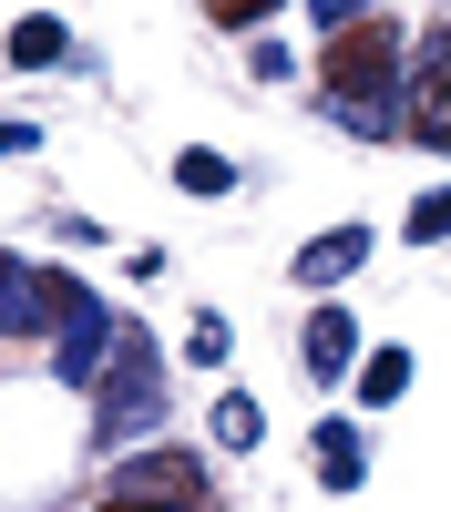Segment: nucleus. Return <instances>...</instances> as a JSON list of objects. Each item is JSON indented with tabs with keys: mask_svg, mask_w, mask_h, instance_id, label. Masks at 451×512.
Wrapping results in <instances>:
<instances>
[{
	"mask_svg": "<svg viewBox=\"0 0 451 512\" xmlns=\"http://www.w3.org/2000/svg\"><path fill=\"white\" fill-rule=\"evenodd\" d=\"M226 349H236V328H226L216 308H205V318L185 328V359H195V369H226Z\"/></svg>",
	"mask_w": 451,
	"mask_h": 512,
	"instance_id": "obj_14",
	"label": "nucleus"
},
{
	"mask_svg": "<svg viewBox=\"0 0 451 512\" xmlns=\"http://www.w3.org/2000/svg\"><path fill=\"white\" fill-rule=\"evenodd\" d=\"M154 420H164V359H154L144 328H123L113 369L93 379V441H103V451H134Z\"/></svg>",
	"mask_w": 451,
	"mask_h": 512,
	"instance_id": "obj_2",
	"label": "nucleus"
},
{
	"mask_svg": "<svg viewBox=\"0 0 451 512\" xmlns=\"http://www.w3.org/2000/svg\"><path fill=\"white\" fill-rule=\"evenodd\" d=\"M400 390H410V349H380V359L359 369V400H369V410H390Z\"/></svg>",
	"mask_w": 451,
	"mask_h": 512,
	"instance_id": "obj_13",
	"label": "nucleus"
},
{
	"mask_svg": "<svg viewBox=\"0 0 451 512\" xmlns=\"http://www.w3.org/2000/svg\"><path fill=\"white\" fill-rule=\"evenodd\" d=\"M318 11V31H349V21H369V0H308Z\"/></svg>",
	"mask_w": 451,
	"mask_h": 512,
	"instance_id": "obj_17",
	"label": "nucleus"
},
{
	"mask_svg": "<svg viewBox=\"0 0 451 512\" xmlns=\"http://www.w3.org/2000/svg\"><path fill=\"white\" fill-rule=\"evenodd\" d=\"M257 431H267V410L246 400V390H226L216 400V451H257Z\"/></svg>",
	"mask_w": 451,
	"mask_h": 512,
	"instance_id": "obj_12",
	"label": "nucleus"
},
{
	"mask_svg": "<svg viewBox=\"0 0 451 512\" xmlns=\"http://www.w3.org/2000/svg\"><path fill=\"white\" fill-rule=\"evenodd\" d=\"M41 134H31V123H0V154H31Z\"/></svg>",
	"mask_w": 451,
	"mask_h": 512,
	"instance_id": "obj_20",
	"label": "nucleus"
},
{
	"mask_svg": "<svg viewBox=\"0 0 451 512\" xmlns=\"http://www.w3.org/2000/svg\"><path fill=\"white\" fill-rule=\"evenodd\" d=\"M359 256H369V226H328V236L298 246V267H287V277H298V287H339Z\"/></svg>",
	"mask_w": 451,
	"mask_h": 512,
	"instance_id": "obj_7",
	"label": "nucleus"
},
{
	"mask_svg": "<svg viewBox=\"0 0 451 512\" xmlns=\"http://www.w3.org/2000/svg\"><path fill=\"white\" fill-rule=\"evenodd\" d=\"M308 441H318V482H328V492H359V482H369V451H359L349 420H318Z\"/></svg>",
	"mask_w": 451,
	"mask_h": 512,
	"instance_id": "obj_8",
	"label": "nucleus"
},
{
	"mask_svg": "<svg viewBox=\"0 0 451 512\" xmlns=\"http://www.w3.org/2000/svg\"><path fill=\"white\" fill-rule=\"evenodd\" d=\"M103 512H205V502H154V492H113Z\"/></svg>",
	"mask_w": 451,
	"mask_h": 512,
	"instance_id": "obj_19",
	"label": "nucleus"
},
{
	"mask_svg": "<svg viewBox=\"0 0 451 512\" xmlns=\"http://www.w3.org/2000/svg\"><path fill=\"white\" fill-rule=\"evenodd\" d=\"M400 236H410V246H441V236H451V185H431L421 205H410V226H400Z\"/></svg>",
	"mask_w": 451,
	"mask_h": 512,
	"instance_id": "obj_15",
	"label": "nucleus"
},
{
	"mask_svg": "<svg viewBox=\"0 0 451 512\" xmlns=\"http://www.w3.org/2000/svg\"><path fill=\"white\" fill-rule=\"evenodd\" d=\"M52 328H62V338H52V369L72 379V390H93V379L113 369V349H123L113 308H103V297L82 287V277H62V318H52Z\"/></svg>",
	"mask_w": 451,
	"mask_h": 512,
	"instance_id": "obj_3",
	"label": "nucleus"
},
{
	"mask_svg": "<svg viewBox=\"0 0 451 512\" xmlns=\"http://www.w3.org/2000/svg\"><path fill=\"white\" fill-rule=\"evenodd\" d=\"M175 185L216 205V195H236V164H226V154H205V144H185V154H175Z\"/></svg>",
	"mask_w": 451,
	"mask_h": 512,
	"instance_id": "obj_11",
	"label": "nucleus"
},
{
	"mask_svg": "<svg viewBox=\"0 0 451 512\" xmlns=\"http://www.w3.org/2000/svg\"><path fill=\"white\" fill-rule=\"evenodd\" d=\"M277 0H216V31H246V21H267Z\"/></svg>",
	"mask_w": 451,
	"mask_h": 512,
	"instance_id": "obj_18",
	"label": "nucleus"
},
{
	"mask_svg": "<svg viewBox=\"0 0 451 512\" xmlns=\"http://www.w3.org/2000/svg\"><path fill=\"white\" fill-rule=\"evenodd\" d=\"M52 318H62V277L0 256V338H31V328H52Z\"/></svg>",
	"mask_w": 451,
	"mask_h": 512,
	"instance_id": "obj_5",
	"label": "nucleus"
},
{
	"mask_svg": "<svg viewBox=\"0 0 451 512\" xmlns=\"http://www.w3.org/2000/svg\"><path fill=\"white\" fill-rule=\"evenodd\" d=\"M11 62H21V72H41V62H72V31H62L52 11H31V21H11Z\"/></svg>",
	"mask_w": 451,
	"mask_h": 512,
	"instance_id": "obj_10",
	"label": "nucleus"
},
{
	"mask_svg": "<svg viewBox=\"0 0 451 512\" xmlns=\"http://www.w3.org/2000/svg\"><path fill=\"white\" fill-rule=\"evenodd\" d=\"M349 359H359L349 308H318V318H308V379H349Z\"/></svg>",
	"mask_w": 451,
	"mask_h": 512,
	"instance_id": "obj_9",
	"label": "nucleus"
},
{
	"mask_svg": "<svg viewBox=\"0 0 451 512\" xmlns=\"http://www.w3.org/2000/svg\"><path fill=\"white\" fill-rule=\"evenodd\" d=\"M246 72H257V82H287V72H298V52H287V41H257V52H246Z\"/></svg>",
	"mask_w": 451,
	"mask_h": 512,
	"instance_id": "obj_16",
	"label": "nucleus"
},
{
	"mask_svg": "<svg viewBox=\"0 0 451 512\" xmlns=\"http://www.w3.org/2000/svg\"><path fill=\"white\" fill-rule=\"evenodd\" d=\"M410 144L451 154V31L421 41V72H410Z\"/></svg>",
	"mask_w": 451,
	"mask_h": 512,
	"instance_id": "obj_4",
	"label": "nucleus"
},
{
	"mask_svg": "<svg viewBox=\"0 0 451 512\" xmlns=\"http://www.w3.org/2000/svg\"><path fill=\"white\" fill-rule=\"evenodd\" d=\"M328 103H339V123L359 144H380V134H400V31L369 11V21H349V31H328Z\"/></svg>",
	"mask_w": 451,
	"mask_h": 512,
	"instance_id": "obj_1",
	"label": "nucleus"
},
{
	"mask_svg": "<svg viewBox=\"0 0 451 512\" xmlns=\"http://www.w3.org/2000/svg\"><path fill=\"white\" fill-rule=\"evenodd\" d=\"M113 492H154V502H205V472H195V451H134Z\"/></svg>",
	"mask_w": 451,
	"mask_h": 512,
	"instance_id": "obj_6",
	"label": "nucleus"
}]
</instances>
